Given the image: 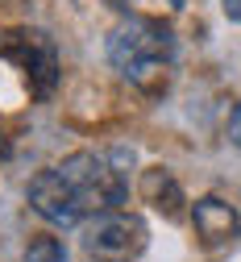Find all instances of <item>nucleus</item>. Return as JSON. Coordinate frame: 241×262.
<instances>
[{
	"mask_svg": "<svg viewBox=\"0 0 241 262\" xmlns=\"http://www.w3.org/2000/svg\"><path fill=\"white\" fill-rule=\"evenodd\" d=\"M142 200L154 208V212H162L166 221H179L183 216V187H179V179L170 175L166 167H146L142 171Z\"/></svg>",
	"mask_w": 241,
	"mask_h": 262,
	"instance_id": "obj_6",
	"label": "nucleus"
},
{
	"mask_svg": "<svg viewBox=\"0 0 241 262\" xmlns=\"http://www.w3.org/2000/svg\"><path fill=\"white\" fill-rule=\"evenodd\" d=\"M146 246H150V229L137 212L108 208L83 225V250L96 262H133Z\"/></svg>",
	"mask_w": 241,
	"mask_h": 262,
	"instance_id": "obj_4",
	"label": "nucleus"
},
{
	"mask_svg": "<svg viewBox=\"0 0 241 262\" xmlns=\"http://www.w3.org/2000/svg\"><path fill=\"white\" fill-rule=\"evenodd\" d=\"M25 262H67V250L58 237H33L25 246Z\"/></svg>",
	"mask_w": 241,
	"mask_h": 262,
	"instance_id": "obj_7",
	"label": "nucleus"
},
{
	"mask_svg": "<svg viewBox=\"0 0 241 262\" xmlns=\"http://www.w3.org/2000/svg\"><path fill=\"white\" fill-rule=\"evenodd\" d=\"M191 229H195V237L208 246V250H221L237 237V208L229 200H221V195H200V200L191 204Z\"/></svg>",
	"mask_w": 241,
	"mask_h": 262,
	"instance_id": "obj_5",
	"label": "nucleus"
},
{
	"mask_svg": "<svg viewBox=\"0 0 241 262\" xmlns=\"http://www.w3.org/2000/svg\"><path fill=\"white\" fill-rule=\"evenodd\" d=\"M25 200L46 225H79L96 212L117 208L125 200V179L104 154L79 150L33 175Z\"/></svg>",
	"mask_w": 241,
	"mask_h": 262,
	"instance_id": "obj_1",
	"label": "nucleus"
},
{
	"mask_svg": "<svg viewBox=\"0 0 241 262\" xmlns=\"http://www.w3.org/2000/svg\"><path fill=\"white\" fill-rule=\"evenodd\" d=\"M0 58H9L25 75V88L33 100H46L58 83V50L42 29L29 25H0Z\"/></svg>",
	"mask_w": 241,
	"mask_h": 262,
	"instance_id": "obj_3",
	"label": "nucleus"
},
{
	"mask_svg": "<svg viewBox=\"0 0 241 262\" xmlns=\"http://www.w3.org/2000/svg\"><path fill=\"white\" fill-rule=\"evenodd\" d=\"M221 9H225L229 21H241V0H221Z\"/></svg>",
	"mask_w": 241,
	"mask_h": 262,
	"instance_id": "obj_8",
	"label": "nucleus"
},
{
	"mask_svg": "<svg viewBox=\"0 0 241 262\" xmlns=\"http://www.w3.org/2000/svg\"><path fill=\"white\" fill-rule=\"evenodd\" d=\"M5 150H9V142H5V134H0V154H5Z\"/></svg>",
	"mask_w": 241,
	"mask_h": 262,
	"instance_id": "obj_10",
	"label": "nucleus"
},
{
	"mask_svg": "<svg viewBox=\"0 0 241 262\" xmlns=\"http://www.w3.org/2000/svg\"><path fill=\"white\" fill-rule=\"evenodd\" d=\"M0 5H21V0H0Z\"/></svg>",
	"mask_w": 241,
	"mask_h": 262,
	"instance_id": "obj_11",
	"label": "nucleus"
},
{
	"mask_svg": "<svg viewBox=\"0 0 241 262\" xmlns=\"http://www.w3.org/2000/svg\"><path fill=\"white\" fill-rule=\"evenodd\" d=\"M108 62L125 83L158 96L175 71V34L154 17H129L108 34Z\"/></svg>",
	"mask_w": 241,
	"mask_h": 262,
	"instance_id": "obj_2",
	"label": "nucleus"
},
{
	"mask_svg": "<svg viewBox=\"0 0 241 262\" xmlns=\"http://www.w3.org/2000/svg\"><path fill=\"white\" fill-rule=\"evenodd\" d=\"M108 5H113V9H129V5H133V0H108Z\"/></svg>",
	"mask_w": 241,
	"mask_h": 262,
	"instance_id": "obj_9",
	"label": "nucleus"
}]
</instances>
